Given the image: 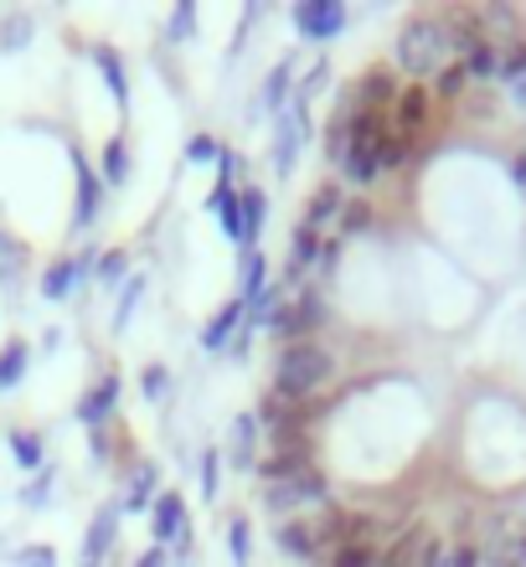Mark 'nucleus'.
Segmentation results:
<instances>
[{"mask_svg": "<svg viewBox=\"0 0 526 567\" xmlns=\"http://www.w3.org/2000/svg\"><path fill=\"white\" fill-rule=\"evenodd\" d=\"M392 52H398V68H403L413 83H419V78H439L450 62H460V47H454V31L444 16H413V21H403Z\"/></svg>", "mask_w": 526, "mask_h": 567, "instance_id": "obj_1", "label": "nucleus"}, {"mask_svg": "<svg viewBox=\"0 0 526 567\" xmlns=\"http://www.w3.org/2000/svg\"><path fill=\"white\" fill-rule=\"evenodd\" d=\"M331 377H336V361L326 346H316V341L279 346V361H274V392H279V398L305 403V398H316Z\"/></svg>", "mask_w": 526, "mask_h": 567, "instance_id": "obj_2", "label": "nucleus"}, {"mask_svg": "<svg viewBox=\"0 0 526 567\" xmlns=\"http://www.w3.org/2000/svg\"><path fill=\"white\" fill-rule=\"evenodd\" d=\"M429 114H434V93L423 89V83H408V89H398V104H392V114H388V130L413 150L423 140V130H429Z\"/></svg>", "mask_w": 526, "mask_h": 567, "instance_id": "obj_3", "label": "nucleus"}, {"mask_svg": "<svg viewBox=\"0 0 526 567\" xmlns=\"http://www.w3.org/2000/svg\"><path fill=\"white\" fill-rule=\"evenodd\" d=\"M341 27H347V6L341 0H305V6H295V31L305 42H331V37H341Z\"/></svg>", "mask_w": 526, "mask_h": 567, "instance_id": "obj_4", "label": "nucleus"}, {"mask_svg": "<svg viewBox=\"0 0 526 567\" xmlns=\"http://www.w3.org/2000/svg\"><path fill=\"white\" fill-rule=\"evenodd\" d=\"M264 501H269L274 511L320 506V501H326V475H320V470H300V475H289V480H274Z\"/></svg>", "mask_w": 526, "mask_h": 567, "instance_id": "obj_5", "label": "nucleus"}, {"mask_svg": "<svg viewBox=\"0 0 526 567\" xmlns=\"http://www.w3.org/2000/svg\"><path fill=\"white\" fill-rule=\"evenodd\" d=\"M300 145H305V104H289V109H279V124H274V176L295 171Z\"/></svg>", "mask_w": 526, "mask_h": 567, "instance_id": "obj_6", "label": "nucleus"}, {"mask_svg": "<svg viewBox=\"0 0 526 567\" xmlns=\"http://www.w3.org/2000/svg\"><path fill=\"white\" fill-rule=\"evenodd\" d=\"M93 269H99V254H73V258H62V264H52V269L42 274V299H73L78 284H89Z\"/></svg>", "mask_w": 526, "mask_h": 567, "instance_id": "obj_7", "label": "nucleus"}, {"mask_svg": "<svg viewBox=\"0 0 526 567\" xmlns=\"http://www.w3.org/2000/svg\"><path fill=\"white\" fill-rule=\"evenodd\" d=\"M439 557H444L439 553V537L419 526V532H403V537L392 542L388 553L377 557V567H434Z\"/></svg>", "mask_w": 526, "mask_h": 567, "instance_id": "obj_8", "label": "nucleus"}, {"mask_svg": "<svg viewBox=\"0 0 526 567\" xmlns=\"http://www.w3.org/2000/svg\"><path fill=\"white\" fill-rule=\"evenodd\" d=\"M151 526H155V542L161 547H186L192 542V526H186V501H181L176 491H161L155 495V506H151Z\"/></svg>", "mask_w": 526, "mask_h": 567, "instance_id": "obj_9", "label": "nucleus"}, {"mask_svg": "<svg viewBox=\"0 0 526 567\" xmlns=\"http://www.w3.org/2000/svg\"><path fill=\"white\" fill-rule=\"evenodd\" d=\"M73 171H78V212H73V233H89L99 223V202H104V181L83 161V150H73Z\"/></svg>", "mask_w": 526, "mask_h": 567, "instance_id": "obj_10", "label": "nucleus"}, {"mask_svg": "<svg viewBox=\"0 0 526 567\" xmlns=\"http://www.w3.org/2000/svg\"><path fill=\"white\" fill-rule=\"evenodd\" d=\"M392 104H398V78H392L388 68H372V73H361V83H357V109H367V114H392Z\"/></svg>", "mask_w": 526, "mask_h": 567, "instance_id": "obj_11", "label": "nucleus"}, {"mask_svg": "<svg viewBox=\"0 0 526 567\" xmlns=\"http://www.w3.org/2000/svg\"><path fill=\"white\" fill-rule=\"evenodd\" d=\"M264 217H269V196H264V186H243L238 192V243L243 248H258Z\"/></svg>", "mask_w": 526, "mask_h": 567, "instance_id": "obj_12", "label": "nucleus"}, {"mask_svg": "<svg viewBox=\"0 0 526 567\" xmlns=\"http://www.w3.org/2000/svg\"><path fill=\"white\" fill-rule=\"evenodd\" d=\"M114 532H120V506H104L89 526V542H83V567H99L114 547Z\"/></svg>", "mask_w": 526, "mask_h": 567, "instance_id": "obj_13", "label": "nucleus"}, {"mask_svg": "<svg viewBox=\"0 0 526 567\" xmlns=\"http://www.w3.org/2000/svg\"><path fill=\"white\" fill-rule=\"evenodd\" d=\"M114 403H120V377L109 372L93 392H83V403H78V423H89V429H99V423H104L109 413H114Z\"/></svg>", "mask_w": 526, "mask_h": 567, "instance_id": "obj_14", "label": "nucleus"}, {"mask_svg": "<svg viewBox=\"0 0 526 567\" xmlns=\"http://www.w3.org/2000/svg\"><path fill=\"white\" fill-rule=\"evenodd\" d=\"M238 326H243V299H233V305H223V310L207 320L202 346H207V351H227V346H233V336H238Z\"/></svg>", "mask_w": 526, "mask_h": 567, "instance_id": "obj_15", "label": "nucleus"}, {"mask_svg": "<svg viewBox=\"0 0 526 567\" xmlns=\"http://www.w3.org/2000/svg\"><path fill=\"white\" fill-rule=\"evenodd\" d=\"M316 320H320V299L316 295H300L289 310L274 315V330H279V336H285V346H289V336H305Z\"/></svg>", "mask_w": 526, "mask_h": 567, "instance_id": "obj_16", "label": "nucleus"}, {"mask_svg": "<svg viewBox=\"0 0 526 567\" xmlns=\"http://www.w3.org/2000/svg\"><path fill=\"white\" fill-rule=\"evenodd\" d=\"M274 542H279V553L295 557V563H310V557L320 553V542H316V526H305V522H285L279 532H274Z\"/></svg>", "mask_w": 526, "mask_h": 567, "instance_id": "obj_17", "label": "nucleus"}, {"mask_svg": "<svg viewBox=\"0 0 526 567\" xmlns=\"http://www.w3.org/2000/svg\"><path fill=\"white\" fill-rule=\"evenodd\" d=\"M254 444H258V413H238L233 419V439H227V464L248 470L254 464Z\"/></svg>", "mask_w": 526, "mask_h": 567, "instance_id": "obj_18", "label": "nucleus"}, {"mask_svg": "<svg viewBox=\"0 0 526 567\" xmlns=\"http://www.w3.org/2000/svg\"><path fill=\"white\" fill-rule=\"evenodd\" d=\"M341 171H347L351 186H372V181L382 176V150H372V145H351L347 155H341Z\"/></svg>", "mask_w": 526, "mask_h": 567, "instance_id": "obj_19", "label": "nucleus"}, {"mask_svg": "<svg viewBox=\"0 0 526 567\" xmlns=\"http://www.w3.org/2000/svg\"><path fill=\"white\" fill-rule=\"evenodd\" d=\"M341 212H347V207H341V192H336L331 181H326V186H320V192L310 196V207H305V223H300V227L320 233V227H331L336 217H341Z\"/></svg>", "mask_w": 526, "mask_h": 567, "instance_id": "obj_20", "label": "nucleus"}, {"mask_svg": "<svg viewBox=\"0 0 526 567\" xmlns=\"http://www.w3.org/2000/svg\"><path fill=\"white\" fill-rule=\"evenodd\" d=\"M320 258H326V243H320V233H310V227H295V254H289V274H285V279H300L305 269H316Z\"/></svg>", "mask_w": 526, "mask_h": 567, "instance_id": "obj_21", "label": "nucleus"}, {"mask_svg": "<svg viewBox=\"0 0 526 567\" xmlns=\"http://www.w3.org/2000/svg\"><path fill=\"white\" fill-rule=\"evenodd\" d=\"M27 367H31L27 341H6V346H0V392L21 388V377H27Z\"/></svg>", "mask_w": 526, "mask_h": 567, "instance_id": "obj_22", "label": "nucleus"}, {"mask_svg": "<svg viewBox=\"0 0 526 567\" xmlns=\"http://www.w3.org/2000/svg\"><path fill=\"white\" fill-rule=\"evenodd\" d=\"M93 62H99V73H104V83H109V93H114V104H130V78H124V62H120V52L114 47H99L93 52Z\"/></svg>", "mask_w": 526, "mask_h": 567, "instance_id": "obj_23", "label": "nucleus"}, {"mask_svg": "<svg viewBox=\"0 0 526 567\" xmlns=\"http://www.w3.org/2000/svg\"><path fill=\"white\" fill-rule=\"evenodd\" d=\"M99 181L104 186H124L130 181V145H124V135H114L104 145V165H99Z\"/></svg>", "mask_w": 526, "mask_h": 567, "instance_id": "obj_24", "label": "nucleus"}, {"mask_svg": "<svg viewBox=\"0 0 526 567\" xmlns=\"http://www.w3.org/2000/svg\"><path fill=\"white\" fill-rule=\"evenodd\" d=\"M151 506H155V470L140 464L135 475H130V491H124V511L135 516V511H151Z\"/></svg>", "mask_w": 526, "mask_h": 567, "instance_id": "obj_25", "label": "nucleus"}, {"mask_svg": "<svg viewBox=\"0 0 526 567\" xmlns=\"http://www.w3.org/2000/svg\"><path fill=\"white\" fill-rule=\"evenodd\" d=\"M300 470H310V460H305V444H289V449H279L269 464H264V480H289V475H300Z\"/></svg>", "mask_w": 526, "mask_h": 567, "instance_id": "obj_26", "label": "nucleus"}, {"mask_svg": "<svg viewBox=\"0 0 526 567\" xmlns=\"http://www.w3.org/2000/svg\"><path fill=\"white\" fill-rule=\"evenodd\" d=\"M140 295H145V274H130V279H124V289H120V305H114V336H124V326L135 320Z\"/></svg>", "mask_w": 526, "mask_h": 567, "instance_id": "obj_27", "label": "nucleus"}, {"mask_svg": "<svg viewBox=\"0 0 526 567\" xmlns=\"http://www.w3.org/2000/svg\"><path fill=\"white\" fill-rule=\"evenodd\" d=\"M264 295V254L258 248H243V274H238V299Z\"/></svg>", "mask_w": 526, "mask_h": 567, "instance_id": "obj_28", "label": "nucleus"}, {"mask_svg": "<svg viewBox=\"0 0 526 567\" xmlns=\"http://www.w3.org/2000/svg\"><path fill=\"white\" fill-rule=\"evenodd\" d=\"M11 454L21 470H42V433H31V429H16L11 433Z\"/></svg>", "mask_w": 526, "mask_h": 567, "instance_id": "obj_29", "label": "nucleus"}, {"mask_svg": "<svg viewBox=\"0 0 526 567\" xmlns=\"http://www.w3.org/2000/svg\"><path fill=\"white\" fill-rule=\"evenodd\" d=\"M27 42H31V16H6L0 21V52H27Z\"/></svg>", "mask_w": 526, "mask_h": 567, "instance_id": "obj_30", "label": "nucleus"}, {"mask_svg": "<svg viewBox=\"0 0 526 567\" xmlns=\"http://www.w3.org/2000/svg\"><path fill=\"white\" fill-rule=\"evenodd\" d=\"M196 480H202V501H217V485H223V449H207L202 454V470H196Z\"/></svg>", "mask_w": 526, "mask_h": 567, "instance_id": "obj_31", "label": "nucleus"}, {"mask_svg": "<svg viewBox=\"0 0 526 567\" xmlns=\"http://www.w3.org/2000/svg\"><path fill=\"white\" fill-rule=\"evenodd\" d=\"M227 553H233L238 567H248V557H254V526L243 516H233V526H227Z\"/></svg>", "mask_w": 526, "mask_h": 567, "instance_id": "obj_32", "label": "nucleus"}, {"mask_svg": "<svg viewBox=\"0 0 526 567\" xmlns=\"http://www.w3.org/2000/svg\"><path fill=\"white\" fill-rule=\"evenodd\" d=\"M21 269H27V248L0 233V284H16L21 279Z\"/></svg>", "mask_w": 526, "mask_h": 567, "instance_id": "obj_33", "label": "nucleus"}, {"mask_svg": "<svg viewBox=\"0 0 526 567\" xmlns=\"http://www.w3.org/2000/svg\"><path fill=\"white\" fill-rule=\"evenodd\" d=\"M470 89V73H465V62H450V68H444V73L434 78V99H460V93Z\"/></svg>", "mask_w": 526, "mask_h": 567, "instance_id": "obj_34", "label": "nucleus"}, {"mask_svg": "<svg viewBox=\"0 0 526 567\" xmlns=\"http://www.w3.org/2000/svg\"><path fill=\"white\" fill-rule=\"evenodd\" d=\"M496 78H506V83L526 78V37H522V42H506V47H501V73Z\"/></svg>", "mask_w": 526, "mask_h": 567, "instance_id": "obj_35", "label": "nucleus"}, {"mask_svg": "<svg viewBox=\"0 0 526 567\" xmlns=\"http://www.w3.org/2000/svg\"><path fill=\"white\" fill-rule=\"evenodd\" d=\"M140 392H145L151 403H166L171 398V372L166 367H145V372H140Z\"/></svg>", "mask_w": 526, "mask_h": 567, "instance_id": "obj_36", "label": "nucleus"}, {"mask_svg": "<svg viewBox=\"0 0 526 567\" xmlns=\"http://www.w3.org/2000/svg\"><path fill=\"white\" fill-rule=\"evenodd\" d=\"M481 567H522V553H516V537L491 542V547L481 553Z\"/></svg>", "mask_w": 526, "mask_h": 567, "instance_id": "obj_37", "label": "nucleus"}, {"mask_svg": "<svg viewBox=\"0 0 526 567\" xmlns=\"http://www.w3.org/2000/svg\"><path fill=\"white\" fill-rule=\"evenodd\" d=\"M289 73H295V62H279V68H274V73H269V83H264V104H269V109H285Z\"/></svg>", "mask_w": 526, "mask_h": 567, "instance_id": "obj_38", "label": "nucleus"}, {"mask_svg": "<svg viewBox=\"0 0 526 567\" xmlns=\"http://www.w3.org/2000/svg\"><path fill=\"white\" fill-rule=\"evenodd\" d=\"M192 27H196V6H192V0H181L176 16H171V27H166V42H186V37H192Z\"/></svg>", "mask_w": 526, "mask_h": 567, "instance_id": "obj_39", "label": "nucleus"}, {"mask_svg": "<svg viewBox=\"0 0 526 567\" xmlns=\"http://www.w3.org/2000/svg\"><path fill=\"white\" fill-rule=\"evenodd\" d=\"M93 274H99V284H109V289H114V284H124V274H130V254H104Z\"/></svg>", "mask_w": 526, "mask_h": 567, "instance_id": "obj_40", "label": "nucleus"}, {"mask_svg": "<svg viewBox=\"0 0 526 567\" xmlns=\"http://www.w3.org/2000/svg\"><path fill=\"white\" fill-rule=\"evenodd\" d=\"M217 155H223V145H217L212 135H192V140H186V161H192V165H212Z\"/></svg>", "mask_w": 526, "mask_h": 567, "instance_id": "obj_41", "label": "nucleus"}, {"mask_svg": "<svg viewBox=\"0 0 526 567\" xmlns=\"http://www.w3.org/2000/svg\"><path fill=\"white\" fill-rule=\"evenodd\" d=\"M331 567H377V547H336Z\"/></svg>", "mask_w": 526, "mask_h": 567, "instance_id": "obj_42", "label": "nucleus"}, {"mask_svg": "<svg viewBox=\"0 0 526 567\" xmlns=\"http://www.w3.org/2000/svg\"><path fill=\"white\" fill-rule=\"evenodd\" d=\"M52 475H58V470H52V464H47V470H42V480H31L27 491H21V506H27V511L47 506V491H52Z\"/></svg>", "mask_w": 526, "mask_h": 567, "instance_id": "obj_43", "label": "nucleus"}, {"mask_svg": "<svg viewBox=\"0 0 526 567\" xmlns=\"http://www.w3.org/2000/svg\"><path fill=\"white\" fill-rule=\"evenodd\" d=\"M11 563L16 567H58V553H52V547H21Z\"/></svg>", "mask_w": 526, "mask_h": 567, "instance_id": "obj_44", "label": "nucleus"}, {"mask_svg": "<svg viewBox=\"0 0 526 567\" xmlns=\"http://www.w3.org/2000/svg\"><path fill=\"white\" fill-rule=\"evenodd\" d=\"M135 567H166V547H151V553L140 557V563H135Z\"/></svg>", "mask_w": 526, "mask_h": 567, "instance_id": "obj_45", "label": "nucleus"}, {"mask_svg": "<svg viewBox=\"0 0 526 567\" xmlns=\"http://www.w3.org/2000/svg\"><path fill=\"white\" fill-rule=\"evenodd\" d=\"M512 99H516V104H526V78H516V83H512Z\"/></svg>", "mask_w": 526, "mask_h": 567, "instance_id": "obj_46", "label": "nucleus"}, {"mask_svg": "<svg viewBox=\"0 0 526 567\" xmlns=\"http://www.w3.org/2000/svg\"><path fill=\"white\" fill-rule=\"evenodd\" d=\"M516 553H522V567H526V537H516Z\"/></svg>", "mask_w": 526, "mask_h": 567, "instance_id": "obj_47", "label": "nucleus"}, {"mask_svg": "<svg viewBox=\"0 0 526 567\" xmlns=\"http://www.w3.org/2000/svg\"><path fill=\"white\" fill-rule=\"evenodd\" d=\"M516 181H522V186H526V161H522V165H516Z\"/></svg>", "mask_w": 526, "mask_h": 567, "instance_id": "obj_48", "label": "nucleus"}, {"mask_svg": "<svg viewBox=\"0 0 526 567\" xmlns=\"http://www.w3.org/2000/svg\"><path fill=\"white\" fill-rule=\"evenodd\" d=\"M434 567H450V563H444V557H439V563H434Z\"/></svg>", "mask_w": 526, "mask_h": 567, "instance_id": "obj_49", "label": "nucleus"}]
</instances>
